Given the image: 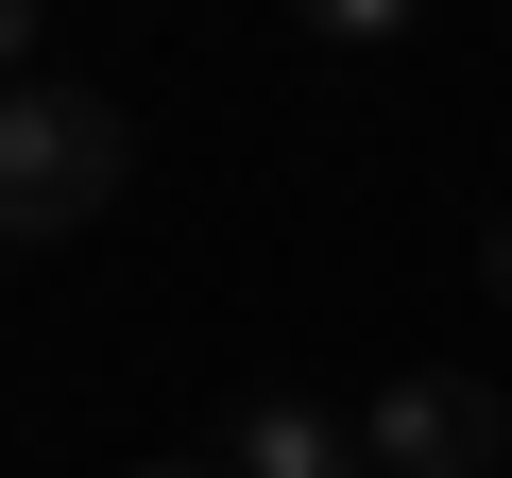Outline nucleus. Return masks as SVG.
I'll list each match as a JSON object with an SVG mask.
<instances>
[{"instance_id": "nucleus-6", "label": "nucleus", "mask_w": 512, "mask_h": 478, "mask_svg": "<svg viewBox=\"0 0 512 478\" xmlns=\"http://www.w3.org/2000/svg\"><path fill=\"white\" fill-rule=\"evenodd\" d=\"M137 478H239V461H137Z\"/></svg>"}, {"instance_id": "nucleus-4", "label": "nucleus", "mask_w": 512, "mask_h": 478, "mask_svg": "<svg viewBox=\"0 0 512 478\" xmlns=\"http://www.w3.org/2000/svg\"><path fill=\"white\" fill-rule=\"evenodd\" d=\"M427 0H308V35H342V52H376V35H410Z\"/></svg>"}, {"instance_id": "nucleus-5", "label": "nucleus", "mask_w": 512, "mask_h": 478, "mask_svg": "<svg viewBox=\"0 0 512 478\" xmlns=\"http://www.w3.org/2000/svg\"><path fill=\"white\" fill-rule=\"evenodd\" d=\"M478 291H495V308H512V205H495V222H478Z\"/></svg>"}, {"instance_id": "nucleus-2", "label": "nucleus", "mask_w": 512, "mask_h": 478, "mask_svg": "<svg viewBox=\"0 0 512 478\" xmlns=\"http://www.w3.org/2000/svg\"><path fill=\"white\" fill-rule=\"evenodd\" d=\"M359 444H376V478H495V461H512V393H478V376H393V393L359 410Z\"/></svg>"}, {"instance_id": "nucleus-1", "label": "nucleus", "mask_w": 512, "mask_h": 478, "mask_svg": "<svg viewBox=\"0 0 512 478\" xmlns=\"http://www.w3.org/2000/svg\"><path fill=\"white\" fill-rule=\"evenodd\" d=\"M120 171H137V137H120V103H103V86H18V103H0V222H18V239L103 222V205H120Z\"/></svg>"}, {"instance_id": "nucleus-3", "label": "nucleus", "mask_w": 512, "mask_h": 478, "mask_svg": "<svg viewBox=\"0 0 512 478\" xmlns=\"http://www.w3.org/2000/svg\"><path fill=\"white\" fill-rule=\"evenodd\" d=\"M239 478H376V444H359V410H325V393H256V410H239Z\"/></svg>"}]
</instances>
